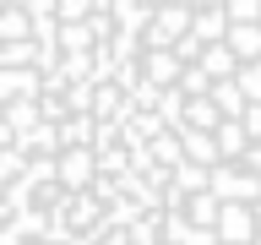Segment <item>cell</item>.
Segmentation results:
<instances>
[{
	"instance_id": "obj_2",
	"label": "cell",
	"mask_w": 261,
	"mask_h": 245,
	"mask_svg": "<svg viewBox=\"0 0 261 245\" xmlns=\"http://www.w3.org/2000/svg\"><path fill=\"white\" fill-rule=\"evenodd\" d=\"M245 136L261 147V104H245Z\"/></svg>"
},
{
	"instance_id": "obj_1",
	"label": "cell",
	"mask_w": 261,
	"mask_h": 245,
	"mask_svg": "<svg viewBox=\"0 0 261 245\" xmlns=\"http://www.w3.org/2000/svg\"><path fill=\"white\" fill-rule=\"evenodd\" d=\"M185 212H191V224H196V229H212V234H218V196H212V191L191 196V207H185Z\"/></svg>"
}]
</instances>
